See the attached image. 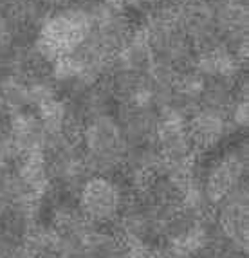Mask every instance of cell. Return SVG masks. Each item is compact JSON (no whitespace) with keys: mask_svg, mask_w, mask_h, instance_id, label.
I'll return each instance as SVG.
<instances>
[{"mask_svg":"<svg viewBox=\"0 0 249 258\" xmlns=\"http://www.w3.org/2000/svg\"><path fill=\"white\" fill-rule=\"evenodd\" d=\"M90 35V17L85 0H73L51 8L29 42L36 65L51 67L60 56L69 54Z\"/></svg>","mask_w":249,"mask_h":258,"instance_id":"1","label":"cell"},{"mask_svg":"<svg viewBox=\"0 0 249 258\" xmlns=\"http://www.w3.org/2000/svg\"><path fill=\"white\" fill-rule=\"evenodd\" d=\"M78 138L90 175L121 173L129 145L125 141L116 114L105 112L85 119L80 126Z\"/></svg>","mask_w":249,"mask_h":258,"instance_id":"2","label":"cell"},{"mask_svg":"<svg viewBox=\"0 0 249 258\" xmlns=\"http://www.w3.org/2000/svg\"><path fill=\"white\" fill-rule=\"evenodd\" d=\"M150 45L154 58L173 69H184L194 61L195 49L177 20L175 6L166 0L146 11L138 26Z\"/></svg>","mask_w":249,"mask_h":258,"instance_id":"3","label":"cell"},{"mask_svg":"<svg viewBox=\"0 0 249 258\" xmlns=\"http://www.w3.org/2000/svg\"><path fill=\"white\" fill-rule=\"evenodd\" d=\"M129 199L117 175H89L76 191V208L87 220L107 226L116 222Z\"/></svg>","mask_w":249,"mask_h":258,"instance_id":"4","label":"cell"},{"mask_svg":"<svg viewBox=\"0 0 249 258\" xmlns=\"http://www.w3.org/2000/svg\"><path fill=\"white\" fill-rule=\"evenodd\" d=\"M85 4L90 17V36L114 56L138 29L130 9L112 0H85Z\"/></svg>","mask_w":249,"mask_h":258,"instance_id":"5","label":"cell"},{"mask_svg":"<svg viewBox=\"0 0 249 258\" xmlns=\"http://www.w3.org/2000/svg\"><path fill=\"white\" fill-rule=\"evenodd\" d=\"M245 170H247V145L245 143L224 152L220 157L208 164L202 175H199V181L211 206H215L236 186L244 184Z\"/></svg>","mask_w":249,"mask_h":258,"instance_id":"6","label":"cell"},{"mask_svg":"<svg viewBox=\"0 0 249 258\" xmlns=\"http://www.w3.org/2000/svg\"><path fill=\"white\" fill-rule=\"evenodd\" d=\"M175 13L195 51L222 45L213 0H186L184 4L175 6Z\"/></svg>","mask_w":249,"mask_h":258,"instance_id":"7","label":"cell"},{"mask_svg":"<svg viewBox=\"0 0 249 258\" xmlns=\"http://www.w3.org/2000/svg\"><path fill=\"white\" fill-rule=\"evenodd\" d=\"M186 128L197 154L211 152L235 130L226 114L208 108H197L186 121Z\"/></svg>","mask_w":249,"mask_h":258,"instance_id":"8","label":"cell"},{"mask_svg":"<svg viewBox=\"0 0 249 258\" xmlns=\"http://www.w3.org/2000/svg\"><path fill=\"white\" fill-rule=\"evenodd\" d=\"M119 126L123 130L125 141L132 147L154 145L157 126H159V110L145 105H119L116 114Z\"/></svg>","mask_w":249,"mask_h":258,"instance_id":"9","label":"cell"},{"mask_svg":"<svg viewBox=\"0 0 249 258\" xmlns=\"http://www.w3.org/2000/svg\"><path fill=\"white\" fill-rule=\"evenodd\" d=\"M8 128L18 155L29 152H43L47 141V130L35 110H20L8 114Z\"/></svg>","mask_w":249,"mask_h":258,"instance_id":"10","label":"cell"},{"mask_svg":"<svg viewBox=\"0 0 249 258\" xmlns=\"http://www.w3.org/2000/svg\"><path fill=\"white\" fill-rule=\"evenodd\" d=\"M192 67L204 80L220 78V80H238L242 76L244 61H240L224 45H215L210 49L195 51Z\"/></svg>","mask_w":249,"mask_h":258,"instance_id":"11","label":"cell"},{"mask_svg":"<svg viewBox=\"0 0 249 258\" xmlns=\"http://www.w3.org/2000/svg\"><path fill=\"white\" fill-rule=\"evenodd\" d=\"M155 61L154 52H152L150 45L141 35V31L136 29L132 36H130L125 45L114 54L112 60V67H119V69L134 71V73H143L150 69L152 63Z\"/></svg>","mask_w":249,"mask_h":258,"instance_id":"12","label":"cell"},{"mask_svg":"<svg viewBox=\"0 0 249 258\" xmlns=\"http://www.w3.org/2000/svg\"><path fill=\"white\" fill-rule=\"evenodd\" d=\"M238 80H220V78L204 80V87H202L201 98H199V108H208V110L220 112V114L228 116L236 98H240L238 89H236Z\"/></svg>","mask_w":249,"mask_h":258,"instance_id":"13","label":"cell"},{"mask_svg":"<svg viewBox=\"0 0 249 258\" xmlns=\"http://www.w3.org/2000/svg\"><path fill=\"white\" fill-rule=\"evenodd\" d=\"M0 107L8 114L29 108L27 74L0 73Z\"/></svg>","mask_w":249,"mask_h":258,"instance_id":"14","label":"cell"},{"mask_svg":"<svg viewBox=\"0 0 249 258\" xmlns=\"http://www.w3.org/2000/svg\"><path fill=\"white\" fill-rule=\"evenodd\" d=\"M18 157V152L15 148V143L9 134L8 123L0 121V164H9L13 163Z\"/></svg>","mask_w":249,"mask_h":258,"instance_id":"15","label":"cell"},{"mask_svg":"<svg viewBox=\"0 0 249 258\" xmlns=\"http://www.w3.org/2000/svg\"><path fill=\"white\" fill-rule=\"evenodd\" d=\"M247 114H249V103L247 98H236V101L233 103L231 110H229L228 117L229 123L235 130H244L247 126Z\"/></svg>","mask_w":249,"mask_h":258,"instance_id":"16","label":"cell"},{"mask_svg":"<svg viewBox=\"0 0 249 258\" xmlns=\"http://www.w3.org/2000/svg\"><path fill=\"white\" fill-rule=\"evenodd\" d=\"M0 112H2V107H0Z\"/></svg>","mask_w":249,"mask_h":258,"instance_id":"17","label":"cell"}]
</instances>
